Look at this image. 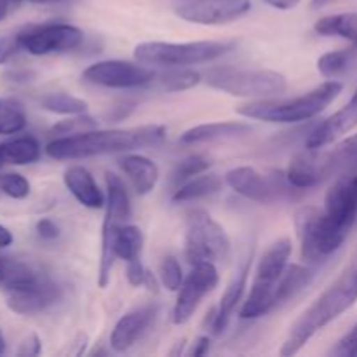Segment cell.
<instances>
[{
  "label": "cell",
  "mask_w": 357,
  "mask_h": 357,
  "mask_svg": "<svg viewBox=\"0 0 357 357\" xmlns=\"http://www.w3.org/2000/svg\"><path fill=\"white\" fill-rule=\"evenodd\" d=\"M185 257L192 265L199 261H227L230 257V239L225 229L201 209L188 216Z\"/></svg>",
  "instance_id": "52a82bcc"
},
{
  "label": "cell",
  "mask_w": 357,
  "mask_h": 357,
  "mask_svg": "<svg viewBox=\"0 0 357 357\" xmlns=\"http://www.w3.org/2000/svg\"><path fill=\"white\" fill-rule=\"evenodd\" d=\"M143 232L135 225H122L114 237V255L128 264V267H138L142 264Z\"/></svg>",
  "instance_id": "603a6c76"
},
{
  "label": "cell",
  "mask_w": 357,
  "mask_h": 357,
  "mask_svg": "<svg viewBox=\"0 0 357 357\" xmlns=\"http://www.w3.org/2000/svg\"><path fill=\"white\" fill-rule=\"evenodd\" d=\"M14 2V0H0V21L6 17L7 9H9V3Z\"/></svg>",
  "instance_id": "ee69618b"
},
{
  "label": "cell",
  "mask_w": 357,
  "mask_h": 357,
  "mask_svg": "<svg viewBox=\"0 0 357 357\" xmlns=\"http://www.w3.org/2000/svg\"><path fill=\"white\" fill-rule=\"evenodd\" d=\"M342 89H344L342 82L328 80L302 96L289 98V100H258L241 105L237 114L255 121L295 124V122L309 121L326 110L337 100Z\"/></svg>",
  "instance_id": "3957f363"
},
{
  "label": "cell",
  "mask_w": 357,
  "mask_h": 357,
  "mask_svg": "<svg viewBox=\"0 0 357 357\" xmlns=\"http://www.w3.org/2000/svg\"><path fill=\"white\" fill-rule=\"evenodd\" d=\"M352 279H354V282H356V286H357V271L354 272V274H352Z\"/></svg>",
  "instance_id": "681fc988"
},
{
  "label": "cell",
  "mask_w": 357,
  "mask_h": 357,
  "mask_svg": "<svg viewBox=\"0 0 357 357\" xmlns=\"http://www.w3.org/2000/svg\"><path fill=\"white\" fill-rule=\"evenodd\" d=\"M2 164H3V162H2V159H0V167H2Z\"/></svg>",
  "instance_id": "816d5d0a"
},
{
  "label": "cell",
  "mask_w": 357,
  "mask_h": 357,
  "mask_svg": "<svg viewBox=\"0 0 357 357\" xmlns=\"http://www.w3.org/2000/svg\"><path fill=\"white\" fill-rule=\"evenodd\" d=\"M84 80L89 84L101 87H112V89H132V87H143L152 84L155 79V72L146 66L131 61H121V59H108V61H98L87 66L82 73Z\"/></svg>",
  "instance_id": "30bf717a"
},
{
  "label": "cell",
  "mask_w": 357,
  "mask_h": 357,
  "mask_svg": "<svg viewBox=\"0 0 357 357\" xmlns=\"http://www.w3.org/2000/svg\"><path fill=\"white\" fill-rule=\"evenodd\" d=\"M107 213L101 230V258L100 272H98V284L100 288H107L110 282V272L114 267V237L119 227L124 225L131 218V202H129L128 190L119 176L114 173H107Z\"/></svg>",
  "instance_id": "ba28073f"
},
{
  "label": "cell",
  "mask_w": 357,
  "mask_h": 357,
  "mask_svg": "<svg viewBox=\"0 0 357 357\" xmlns=\"http://www.w3.org/2000/svg\"><path fill=\"white\" fill-rule=\"evenodd\" d=\"M357 126V100L352 98L344 108L335 112L331 117L324 119L321 124H317L312 131L309 132L305 139V146L310 150L323 149L330 145L340 136L347 135Z\"/></svg>",
  "instance_id": "2e32d148"
},
{
  "label": "cell",
  "mask_w": 357,
  "mask_h": 357,
  "mask_svg": "<svg viewBox=\"0 0 357 357\" xmlns=\"http://www.w3.org/2000/svg\"><path fill=\"white\" fill-rule=\"evenodd\" d=\"M160 282L167 291H178L183 284L181 265L174 257H166L160 264Z\"/></svg>",
  "instance_id": "836d02e7"
},
{
  "label": "cell",
  "mask_w": 357,
  "mask_h": 357,
  "mask_svg": "<svg viewBox=\"0 0 357 357\" xmlns=\"http://www.w3.org/2000/svg\"><path fill=\"white\" fill-rule=\"evenodd\" d=\"M23 49V31H16L7 37H0V65L6 63L13 54Z\"/></svg>",
  "instance_id": "8d00e7d4"
},
{
  "label": "cell",
  "mask_w": 357,
  "mask_h": 357,
  "mask_svg": "<svg viewBox=\"0 0 357 357\" xmlns=\"http://www.w3.org/2000/svg\"><path fill=\"white\" fill-rule=\"evenodd\" d=\"M314 274L310 268L302 267V265H288L286 271L282 272L281 279L278 281L275 286V303L278 307L281 303L288 302L295 295H298L303 288L310 284Z\"/></svg>",
  "instance_id": "484cf974"
},
{
  "label": "cell",
  "mask_w": 357,
  "mask_h": 357,
  "mask_svg": "<svg viewBox=\"0 0 357 357\" xmlns=\"http://www.w3.org/2000/svg\"><path fill=\"white\" fill-rule=\"evenodd\" d=\"M204 82L213 89L241 98L268 100L279 96L288 89V82L282 73L272 70L251 68H211L204 73Z\"/></svg>",
  "instance_id": "5b68a950"
},
{
  "label": "cell",
  "mask_w": 357,
  "mask_h": 357,
  "mask_svg": "<svg viewBox=\"0 0 357 357\" xmlns=\"http://www.w3.org/2000/svg\"><path fill=\"white\" fill-rule=\"evenodd\" d=\"M3 351H6V340H3V335L2 331H0V354H2Z\"/></svg>",
  "instance_id": "c3c4849f"
},
{
  "label": "cell",
  "mask_w": 357,
  "mask_h": 357,
  "mask_svg": "<svg viewBox=\"0 0 357 357\" xmlns=\"http://www.w3.org/2000/svg\"><path fill=\"white\" fill-rule=\"evenodd\" d=\"M26 126V115L16 100L0 98V135H16Z\"/></svg>",
  "instance_id": "4dcf8cb0"
},
{
  "label": "cell",
  "mask_w": 357,
  "mask_h": 357,
  "mask_svg": "<svg viewBox=\"0 0 357 357\" xmlns=\"http://www.w3.org/2000/svg\"><path fill=\"white\" fill-rule=\"evenodd\" d=\"M35 230H37L38 237L44 241H52L59 236L58 225H56V223L49 218L38 220L37 225H35Z\"/></svg>",
  "instance_id": "ab89813d"
},
{
  "label": "cell",
  "mask_w": 357,
  "mask_h": 357,
  "mask_svg": "<svg viewBox=\"0 0 357 357\" xmlns=\"http://www.w3.org/2000/svg\"><path fill=\"white\" fill-rule=\"evenodd\" d=\"M157 316V305H143L124 314L114 326L110 335V347L115 352H126L142 338Z\"/></svg>",
  "instance_id": "9a60e30c"
},
{
  "label": "cell",
  "mask_w": 357,
  "mask_h": 357,
  "mask_svg": "<svg viewBox=\"0 0 357 357\" xmlns=\"http://www.w3.org/2000/svg\"><path fill=\"white\" fill-rule=\"evenodd\" d=\"M209 344H211L209 337H199L197 340H195V344L192 345L190 356H194V357L206 356L209 352Z\"/></svg>",
  "instance_id": "60d3db41"
},
{
  "label": "cell",
  "mask_w": 357,
  "mask_h": 357,
  "mask_svg": "<svg viewBox=\"0 0 357 357\" xmlns=\"http://www.w3.org/2000/svg\"><path fill=\"white\" fill-rule=\"evenodd\" d=\"M218 284V271L213 261H199L188 278L178 289V298L173 309V323L185 324L192 319L199 303Z\"/></svg>",
  "instance_id": "7c38bea8"
},
{
  "label": "cell",
  "mask_w": 357,
  "mask_h": 357,
  "mask_svg": "<svg viewBox=\"0 0 357 357\" xmlns=\"http://www.w3.org/2000/svg\"><path fill=\"white\" fill-rule=\"evenodd\" d=\"M331 2H333V0H312V2H310V6H312L314 9H319V7L328 6V3H331Z\"/></svg>",
  "instance_id": "f6af8a7d"
},
{
  "label": "cell",
  "mask_w": 357,
  "mask_h": 357,
  "mask_svg": "<svg viewBox=\"0 0 357 357\" xmlns=\"http://www.w3.org/2000/svg\"><path fill=\"white\" fill-rule=\"evenodd\" d=\"M286 176H288L289 183L298 188V190H309V188H314L328 181L326 174H324L321 150L307 149V152L293 157L288 171H286Z\"/></svg>",
  "instance_id": "ac0fdd59"
},
{
  "label": "cell",
  "mask_w": 357,
  "mask_h": 357,
  "mask_svg": "<svg viewBox=\"0 0 357 357\" xmlns=\"http://www.w3.org/2000/svg\"><path fill=\"white\" fill-rule=\"evenodd\" d=\"M234 42L199 40L185 44L171 42H143L135 47V58L143 65L188 66L215 61L234 49Z\"/></svg>",
  "instance_id": "8992f818"
},
{
  "label": "cell",
  "mask_w": 357,
  "mask_h": 357,
  "mask_svg": "<svg viewBox=\"0 0 357 357\" xmlns=\"http://www.w3.org/2000/svg\"><path fill=\"white\" fill-rule=\"evenodd\" d=\"M264 2L268 3V6L275 7V9L288 10V9H293V7L298 6L300 0H264Z\"/></svg>",
  "instance_id": "b9f144b4"
},
{
  "label": "cell",
  "mask_w": 357,
  "mask_h": 357,
  "mask_svg": "<svg viewBox=\"0 0 357 357\" xmlns=\"http://www.w3.org/2000/svg\"><path fill=\"white\" fill-rule=\"evenodd\" d=\"M291 241L288 237L278 239L274 244L267 248L261 255L260 261L255 272V281L251 284V291L246 302L241 307V317L243 319H257V317L267 316L271 310L278 307L275 303V286L281 279L282 272L288 267L289 257H291Z\"/></svg>",
  "instance_id": "277c9868"
},
{
  "label": "cell",
  "mask_w": 357,
  "mask_h": 357,
  "mask_svg": "<svg viewBox=\"0 0 357 357\" xmlns=\"http://www.w3.org/2000/svg\"><path fill=\"white\" fill-rule=\"evenodd\" d=\"M38 157H40V145L33 136H21L0 143V159L3 164L26 166L37 162Z\"/></svg>",
  "instance_id": "d4e9b609"
},
{
  "label": "cell",
  "mask_w": 357,
  "mask_h": 357,
  "mask_svg": "<svg viewBox=\"0 0 357 357\" xmlns=\"http://www.w3.org/2000/svg\"><path fill=\"white\" fill-rule=\"evenodd\" d=\"M357 302V286L354 279L347 278L338 284L331 286L328 291H324L302 316L296 319L289 330L288 338L282 344L279 354L281 356H295L309 344L310 338L323 330L324 326L347 312Z\"/></svg>",
  "instance_id": "7a4b0ae2"
},
{
  "label": "cell",
  "mask_w": 357,
  "mask_h": 357,
  "mask_svg": "<svg viewBox=\"0 0 357 357\" xmlns=\"http://www.w3.org/2000/svg\"><path fill=\"white\" fill-rule=\"evenodd\" d=\"M117 162L121 169L126 173V176L131 180L136 194L146 195L155 188L157 181H159V167L149 157L126 153Z\"/></svg>",
  "instance_id": "ffe728a7"
},
{
  "label": "cell",
  "mask_w": 357,
  "mask_h": 357,
  "mask_svg": "<svg viewBox=\"0 0 357 357\" xmlns=\"http://www.w3.org/2000/svg\"><path fill=\"white\" fill-rule=\"evenodd\" d=\"M209 166H211L209 159H206V157L202 155H192L178 164L176 169H174V180L181 181L187 180V178L199 176V174L204 173L206 169H209Z\"/></svg>",
  "instance_id": "d590c367"
},
{
  "label": "cell",
  "mask_w": 357,
  "mask_h": 357,
  "mask_svg": "<svg viewBox=\"0 0 357 357\" xmlns=\"http://www.w3.org/2000/svg\"><path fill=\"white\" fill-rule=\"evenodd\" d=\"M352 98H354V100H357V87H356V93H354V96H352Z\"/></svg>",
  "instance_id": "f907efd6"
},
{
  "label": "cell",
  "mask_w": 357,
  "mask_h": 357,
  "mask_svg": "<svg viewBox=\"0 0 357 357\" xmlns=\"http://www.w3.org/2000/svg\"><path fill=\"white\" fill-rule=\"evenodd\" d=\"M183 345H185V340L178 342L176 347H174V351H171L169 354H171V356H178V354H181V352H183Z\"/></svg>",
  "instance_id": "bcb514c9"
},
{
  "label": "cell",
  "mask_w": 357,
  "mask_h": 357,
  "mask_svg": "<svg viewBox=\"0 0 357 357\" xmlns=\"http://www.w3.org/2000/svg\"><path fill=\"white\" fill-rule=\"evenodd\" d=\"M42 275L40 272L30 264L21 260H14L9 257H0V288L7 289H16L20 286L30 284V282L37 281Z\"/></svg>",
  "instance_id": "cb8c5ba5"
},
{
  "label": "cell",
  "mask_w": 357,
  "mask_h": 357,
  "mask_svg": "<svg viewBox=\"0 0 357 357\" xmlns=\"http://www.w3.org/2000/svg\"><path fill=\"white\" fill-rule=\"evenodd\" d=\"M250 9V0H185L176 7V14L190 23L225 24L243 17Z\"/></svg>",
  "instance_id": "4fadbf2b"
},
{
  "label": "cell",
  "mask_w": 357,
  "mask_h": 357,
  "mask_svg": "<svg viewBox=\"0 0 357 357\" xmlns=\"http://www.w3.org/2000/svg\"><path fill=\"white\" fill-rule=\"evenodd\" d=\"M70 194L82 206L89 209H101L105 206V195L94 181L93 174L82 166H72L65 171L63 176Z\"/></svg>",
  "instance_id": "d6986e66"
},
{
  "label": "cell",
  "mask_w": 357,
  "mask_h": 357,
  "mask_svg": "<svg viewBox=\"0 0 357 357\" xmlns=\"http://www.w3.org/2000/svg\"><path fill=\"white\" fill-rule=\"evenodd\" d=\"M98 124L93 117L89 115H73L72 119H66V121L58 122L51 128V135H56L58 138L61 136H73V135H80V132H86V131H93L96 129Z\"/></svg>",
  "instance_id": "d6a6232c"
},
{
  "label": "cell",
  "mask_w": 357,
  "mask_h": 357,
  "mask_svg": "<svg viewBox=\"0 0 357 357\" xmlns=\"http://www.w3.org/2000/svg\"><path fill=\"white\" fill-rule=\"evenodd\" d=\"M324 171L328 180H337L357 171V135L349 136L330 152H323Z\"/></svg>",
  "instance_id": "7402d4cb"
},
{
  "label": "cell",
  "mask_w": 357,
  "mask_h": 357,
  "mask_svg": "<svg viewBox=\"0 0 357 357\" xmlns=\"http://www.w3.org/2000/svg\"><path fill=\"white\" fill-rule=\"evenodd\" d=\"M23 49L33 56L73 51L84 40L80 28L68 23L38 24L23 28Z\"/></svg>",
  "instance_id": "8fae6325"
},
{
  "label": "cell",
  "mask_w": 357,
  "mask_h": 357,
  "mask_svg": "<svg viewBox=\"0 0 357 357\" xmlns=\"http://www.w3.org/2000/svg\"><path fill=\"white\" fill-rule=\"evenodd\" d=\"M40 352H42L40 338H38L35 333H30L26 338H23V342H21L20 347H17L16 354L30 357V356H38Z\"/></svg>",
  "instance_id": "f35d334b"
},
{
  "label": "cell",
  "mask_w": 357,
  "mask_h": 357,
  "mask_svg": "<svg viewBox=\"0 0 357 357\" xmlns=\"http://www.w3.org/2000/svg\"><path fill=\"white\" fill-rule=\"evenodd\" d=\"M166 138L164 126H138L128 129H110V131L80 132L73 136H61L47 143L45 152L51 159L72 160L87 159L107 153H126L136 149H145L160 143Z\"/></svg>",
  "instance_id": "6da1fadb"
},
{
  "label": "cell",
  "mask_w": 357,
  "mask_h": 357,
  "mask_svg": "<svg viewBox=\"0 0 357 357\" xmlns=\"http://www.w3.org/2000/svg\"><path fill=\"white\" fill-rule=\"evenodd\" d=\"M314 30L326 37H342L357 47V13H342L324 16L314 24Z\"/></svg>",
  "instance_id": "4316f807"
},
{
  "label": "cell",
  "mask_w": 357,
  "mask_h": 357,
  "mask_svg": "<svg viewBox=\"0 0 357 357\" xmlns=\"http://www.w3.org/2000/svg\"><path fill=\"white\" fill-rule=\"evenodd\" d=\"M357 47L351 49H340V51H331L326 54L321 56L317 59V70H319L321 75H324L326 79H335V77L342 75L345 70L349 68V65L354 59Z\"/></svg>",
  "instance_id": "1f68e13d"
},
{
  "label": "cell",
  "mask_w": 357,
  "mask_h": 357,
  "mask_svg": "<svg viewBox=\"0 0 357 357\" xmlns=\"http://www.w3.org/2000/svg\"><path fill=\"white\" fill-rule=\"evenodd\" d=\"M251 257L246 260V264L243 265L239 272L236 274V278L230 281V284L227 286L225 293H223L222 300H220V305L215 307V309L209 310V317L206 319L209 330H211L213 335H222L225 331V328L229 326L230 317H232L234 310L237 309V305L241 303L244 295V289H246L248 284V275H250L251 268Z\"/></svg>",
  "instance_id": "e0dca14e"
},
{
  "label": "cell",
  "mask_w": 357,
  "mask_h": 357,
  "mask_svg": "<svg viewBox=\"0 0 357 357\" xmlns=\"http://www.w3.org/2000/svg\"><path fill=\"white\" fill-rule=\"evenodd\" d=\"M157 86L167 93H178V91H187L197 86L201 82V73L195 70L185 68V66H173L166 70L160 75H155Z\"/></svg>",
  "instance_id": "f1b7e54d"
},
{
  "label": "cell",
  "mask_w": 357,
  "mask_h": 357,
  "mask_svg": "<svg viewBox=\"0 0 357 357\" xmlns=\"http://www.w3.org/2000/svg\"><path fill=\"white\" fill-rule=\"evenodd\" d=\"M14 2H20V0H14ZM33 3H52V2H59V0H30Z\"/></svg>",
  "instance_id": "7dc6e473"
},
{
  "label": "cell",
  "mask_w": 357,
  "mask_h": 357,
  "mask_svg": "<svg viewBox=\"0 0 357 357\" xmlns=\"http://www.w3.org/2000/svg\"><path fill=\"white\" fill-rule=\"evenodd\" d=\"M225 183L243 197L250 201L260 202V204H271L278 201L281 195L289 194V190H298L289 183L286 174H274V176H264L255 167L239 166L230 169L225 174Z\"/></svg>",
  "instance_id": "9c48e42d"
},
{
  "label": "cell",
  "mask_w": 357,
  "mask_h": 357,
  "mask_svg": "<svg viewBox=\"0 0 357 357\" xmlns=\"http://www.w3.org/2000/svg\"><path fill=\"white\" fill-rule=\"evenodd\" d=\"M61 296V288L49 278L42 275L30 284L10 289L7 296V307L20 316H33L58 303Z\"/></svg>",
  "instance_id": "5bb4252c"
},
{
  "label": "cell",
  "mask_w": 357,
  "mask_h": 357,
  "mask_svg": "<svg viewBox=\"0 0 357 357\" xmlns=\"http://www.w3.org/2000/svg\"><path fill=\"white\" fill-rule=\"evenodd\" d=\"M40 107L59 115L86 114L87 103L66 93H47L40 98Z\"/></svg>",
  "instance_id": "f546056e"
},
{
  "label": "cell",
  "mask_w": 357,
  "mask_h": 357,
  "mask_svg": "<svg viewBox=\"0 0 357 357\" xmlns=\"http://www.w3.org/2000/svg\"><path fill=\"white\" fill-rule=\"evenodd\" d=\"M253 131L250 124L246 122H211V124H199L195 128L187 129L183 135L180 136L181 143H206V142H216V139H227V138H239V136H246Z\"/></svg>",
  "instance_id": "44dd1931"
},
{
  "label": "cell",
  "mask_w": 357,
  "mask_h": 357,
  "mask_svg": "<svg viewBox=\"0 0 357 357\" xmlns=\"http://www.w3.org/2000/svg\"><path fill=\"white\" fill-rule=\"evenodd\" d=\"M10 244H13V234H10L6 227L0 225V250L10 246Z\"/></svg>",
  "instance_id": "7bdbcfd3"
},
{
  "label": "cell",
  "mask_w": 357,
  "mask_h": 357,
  "mask_svg": "<svg viewBox=\"0 0 357 357\" xmlns=\"http://www.w3.org/2000/svg\"><path fill=\"white\" fill-rule=\"evenodd\" d=\"M0 190L13 199H24L30 194V181L20 173H7L0 176Z\"/></svg>",
  "instance_id": "e575fe53"
},
{
  "label": "cell",
  "mask_w": 357,
  "mask_h": 357,
  "mask_svg": "<svg viewBox=\"0 0 357 357\" xmlns=\"http://www.w3.org/2000/svg\"><path fill=\"white\" fill-rule=\"evenodd\" d=\"M335 356H344V357H357V323L354 324L351 331L342 338L333 349Z\"/></svg>",
  "instance_id": "74e56055"
},
{
  "label": "cell",
  "mask_w": 357,
  "mask_h": 357,
  "mask_svg": "<svg viewBox=\"0 0 357 357\" xmlns=\"http://www.w3.org/2000/svg\"><path fill=\"white\" fill-rule=\"evenodd\" d=\"M222 178L218 174H201L197 178H192L185 185H181L173 195L174 202H188V201H197V199L209 197V195L216 194L222 190Z\"/></svg>",
  "instance_id": "83f0119b"
}]
</instances>
